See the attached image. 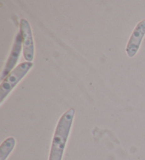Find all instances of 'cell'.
<instances>
[{"mask_svg":"<svg viewBox=\"0 0 145 160\" xmlns=\"http://www.w3.org/2000/svg\"><path fill=\"white\" fill-rule=\"evenodd\" d=\"M33 66L32 62L21 63L5 78L0 85V103L2 104L11 91L24 78Z\"/></svg>","mask_w":145,"mask_h":160,"instance_id":"obj_2","label":"cell"},{"mask_svg":"<svg viewBox=\"0 0 145 160\" xmlns=\"http://www.w3.org/2000/svg\"><path fill=\"white\" fill-rule=\"evenodd\" d=\"M144 35L145 20H142L137 25L127 42L126 52L128 57H133L137 53Z\"/></svg>","mask_w":145,"mask_h":160,"instance_id":"obj_4","label":"cell"},{"mask_svg":"<svg viewBox=\"0 0 145 160\" xmlns=\"http://www.w3.org/2000/svg\"><path fill=\"white\" fill-rule=\"evenodd\" d=\"M20 34L23 42L24 59L31 62L34 58V41L30 23L24 18L20 21Z\"/></svg>","mask_w":145,"mask_h":160,"instance_id":"obj_3","label":"cell"},{"mask_svg":"<svg viewBox=\"0 0 145 160\" xmlns=\"http://www.w3.org/2000/svg\"><path fill=\"white\" fill-rule=\"evenodd\" d=\"M75 110L71 108L61 116L52 140L49 160H62L65 145L70 133Z\"/></svg>","mask_w":145,"mask_h":160,"instance_id":"obj_1","label":"cell"},{"mask_svg":"<svg viewBox=\"0 0 145 160\" xmlns=\"http://www.w3.org/2000/svg\"><path fill=\"white\" fill-rule=\"evenodd\" d=\"M22 46H23V42H22V38L20 32L16 35L14 42L12 47V51L10 52L9 57L7 61L6 64L3 71L2 73L1 80L2 81H4L5 78L12 72V70L15 67V66L17 63L20 57V54L22 49Z\"/></svg>","mask_w":145,"mask_h":160,"instance_id":"obj_5","label":"cell"},{"mask_svg":"<svg viewBox=\"0 0 145 160\" xmlns=\"http://www.w3.org/2000/svg\"><path fill=\"white\" fill-rule=\"evenodd\" d=\"M16 140L13 137H9L2 142L0 147V160H6L15 147Z\"/></svg>","mask_w":145,"mask_h":160,"instance_id":"obj_6","label":"cell"}]
</instances>
